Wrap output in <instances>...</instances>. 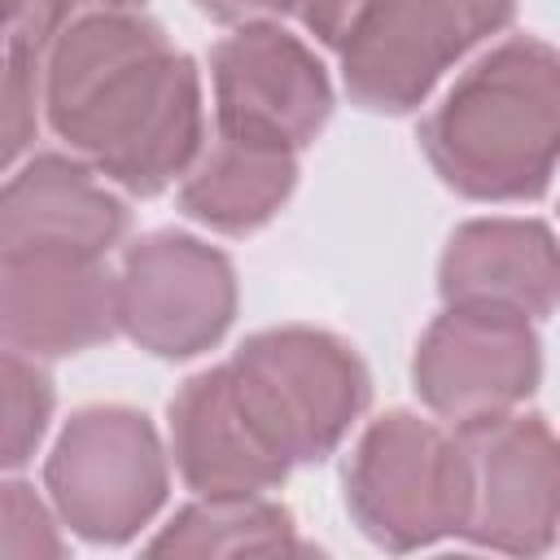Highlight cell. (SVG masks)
<instances>
[{"mask_svg":"<svg viewBox=\"0 0 560 560\" xmlns=\"http://www.w3.org/2000/svg\"><path fill=\"white\" fill-rule=\"evenodd\" d=\"M48 127L96 175L158 197L201 153V74L140 0L74 18L39 66Z\"/></svg>","mask_w":560,"mask_h":560,"instance_id":"obj_1","label":"cell"},{"mask_svg":"<svg viewBox=\"0 0 560 560\" xmlns=\"http://www.w3.org/2000/svg\"><path fill=\"white\" fill-rule=\"evenodd\" d=\"M438 179L472 201H534L560 153V57L538 35H512L472 61L420 122Z\"/></svg>","mask_w":560,"mask_h":560,"instance_id":"obj_2","label":"cell"},{"mask_svg":"<svg viewBox=\"0 0 560 560\" xmlns=\"http://www.w3.org/2000/svg\"><path fill=\"white\" fill-rule=\"evenodd\" d=\"M341 481L354 525L385 551H420L459 538L472 503L459 433L416 411L376 416L354 442Z\"/></svg>","mask_w":560,"mask_h":560,"instance_id":"obj_3","label":"cell"},{"mask_svg":"<svg viewBox=\"0 0 560 560\" xmlns=\"http://www.w3.org/2000/svg\"><path fill=\"white\" fill-rule=\"evenodd\" d=\"M44 486L70 534L118 547L166 503V451L144 411L122 402L79 407L52 442Z\"/></svg>","mask_w":560,"mask_h":560,"instance_id":"obj_4","label":"cell"},{"mask_svg":"<svg viewBox=\"0 0 560 560\" xmlns=\"http://www.w3.org/2000/svg\"><path fill=\"white\" fill-rule=\"evenodd\" d=\"M228 363L293 468L328 459L372 398V376L354 346L306 324L262 328Z\"/></svg>","mask_w":560,"mask_h":560,"instance_id":"obj_5","label":"cell"},{"mask_svg":"<svg viewBox=\"0 0 560 560\" xmlns=\"http://www.w3.org/2000/svg\"><path fill=\"white\" fill-rule=\"evenodd\" d=\"M512 13L516 0H372L337 48L350 101L376 114H411Z\"/></svg>","mask_w":560,"mask_h":560,"instance_id":"obj_6","label":"cell"},{"mask_svg":"<svg viewBox=\"0 0 560 560\" xmlns=\"http://www.w3.org/2000/svg\"><path fill=\"white\" fill-rule=\"evenodd\" d=\"M538 376L542 341L534 319L490 302H446L411 359L420 402L451 429L516 411Z\"/></svg>","mask_w":560,"mask_h":560,"instance_id":"obj_7","label":"cell"},{"mask_svg":"<svg viewBox=\"0 0 560 560\" xmlns=\"http://www.w3.org/2000/svg\"><path fill=\"white\" fill-rule=\"evenodd\" d=\"M118 328L158 359H192L236 319V271L223 249L188 232H149L122 254Z\"/></svg>","mask_w":560,"mask_h":560,"instance_id":"obj_8","label":"cell"},{"mask_svg":"<svg viewBox=\"0 0 560 560\" xmlns=\"http://www.w3.org/2000/svg\"><path fill=\"white\" fill-rule=\"evenodd\" d=\"M214 136L306 149L332 118L324 61L280 22H245L210 48Z\"/></svg>","mask_w":560,"mask_h":560,"instance_id":"obj_9","label":"cell"},{"mask_svg":"<svg viewBox=\"0 0 560 560\" xmlns=\"http://www.w3.org/2000/svg\"><path fill=\"white\" fill-rule=\"evenodd\" d=\"M455 433L472 472V503L459 538L508 556L551 551L560 521V455L551 424L534 411H508Z\"/></svg>","mask_w":560,"mask_h":560,"instance_id":"obj_10","label":"cell"},{"mask_svg":"<svg viewBox=\"0 0 560 560\" xmlns=\"http://www.w3.org/2000/svg\"><path fill=\"white\" fill-rule=\"evenodd\" d=\"M127 228V201L83 158L39 153L0 184V262L105 258Z\"/></svg>","mask_w":560,"mask_h":560,"instance_id":"obj_11","label":"cell"},{"mask_svg":"<svg viewBox=\"0 0 560 560\" xmlns=\"http://www.w3.org/2000/svg\"><path fill=\"white\" fill-rule=\"evenodd\" d=\"M175 472L197 494H262L276 490L293 464L262 429L232 363L206 368L171 398Z\"/></svg>","mask_w":560,"mask_h":560,"instance_id":"obj_12","label":"cell"},{"mask_svg":"<svg viewBox=\"0 0 560 560\" xmlns=\"http://www.w3.org/2000/svg\"><path fill=\"white\" fill-rule=\"evenodd\" d=\"M118 332V289L101 258L0 262V346L79 354Z\"/></svg>","mask_w":560,"mask_h":560,"instance_id":"obj_13","label":"cell"},{"mask_svg":"<svg viewBox=\"0 0 560 560\" xmlns=\"http://www.w3.org/2000/svg\"><path fill=\"white\" fill-rule=\"evenodd\" d=\"M438 289L446 302H490L547 319L556 311V236L538 219H472L451 232Z\"/></svg>","mask_w":560,"mask_h":560,"instance_id":"obj_14","label":"cell"},{"mask_svg":"<svg viewBox=\"0 0 560 560\" xmlns=\"http://www.w3.org/2000/svg\"><path fill=\"white\" fill-rule=\"evenodd\" d=\"M298 184V153L254 140L214 136L206 153L192 158L179 184V210L210 232L249 236L271 223Z\"/></svg>","mask_w":560,"mask_h":560,"instance_id":"obj_15","label":"cell"},{"mask_svg":"<svg viewBox=\"0 0 560 560\" xmlns=\"http://www.w3.org/2000/svg\"><path fill=\"white\" fill-rule=\"evenodd\" d=\"M293 516L262 494H201L162 525L149 556H293Z\"/></svg>","mask_w":560,"mask_h":560,"instance_id":"obj_16","label":"cell"},{"mask_svg":"<svg viewBox=\"0 0 560 560\" xmlns=\"http://www.w3.org/2000/svg\"><path fill=\"white\" fill-rule=\"evenodd\" d=\"M57 394L48 372L18 350H0V468H22L52 420Z\"/></svg>","mask_w":560,"mask_h":560,"instance_id":"obj_17","label":"cell"},{"mask_svg":"<svg viewBox=\"0 0 560 560\" xmlns=\"http://www.w3.org/2000/svg\"><path fill=\"white\" fill-rule=\"evenodd\" d=\"M105 4H131V0H0V48H9L39 83V66L52 39L74 18Z\"/></svg>","mask_w":560,"mask_h":560,"instance_id":"obj_18","label":"cell"},{"mask_svg":"<svg viewBox=\"0 0 560 560\" xmlns=\"http://www.w3.org/2000/svg\"><path fill=\"white\" fill-rule=\"evenodd\" d=\"M0 556H66L57 516L26 481H0Z\"/></svg>","mask_w":560,"mask_h":560,"instance_id":"obj_19","label":"cell"},{"mask_svg":"<svg viewBox=\"0 0 560 560\" xmlns=\"http://www.w3.org/2000/svg\"><path fill=\"white\" fill-rule=\"evenodd\" d=\"M35 109H39L35 74L9 48H0V171H9L18 153L35 140Z\"/></svg>","mask_w":560,"mask_h":560,"instance_id":"obj_20","label":"cell"},{"mask_svg":"<svg viewBox=\"0 0 560 560\" xmlns=\"http://www.w3.org/2000/svg\"><path fill=\"white\" fill-rule=\"evenodd\" d=\"M293 9H298V18H302V26H306L319 44L341 48L346 35L359 26V18L372 9V0H298Z\"/></svg>","mask_w":560,"mask_h":560,"instance_id":"obj_21","label":"cell"},{"mask_svg":"<svg viewBox=\"0 0 560 560\" xmlns=\"http://www.w3.org/2000/svg\"><path fill=\"white\" fill-rule=\"evenodd\" d=\"M298 0H197L201 13H210L223 26H245V22H280L293 13Z\"/></svg>","mask_w":560,"mask_h":560,"instance_id":"obj_22","label":"cell"}]
</instances>
